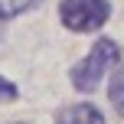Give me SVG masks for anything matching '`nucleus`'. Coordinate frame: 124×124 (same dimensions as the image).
<instances>
[{"label":"nucleus","instance_id":"obj_1","mask_svg":"<svg viewBox=\"0 0 124 124\" xmlns=\"http://www.w3.org/2000/svg\"><path fill=\"white\" fill-rule=\"evenodd\" d=\"M121 62V46L114 39L101 36L95 39V46L85 52L72 69H69V82H72L75 92H95V88L105 82V75H111V69Z\"/></svg>","mask_w":124,"mask_h":124},{"label":"nucleus","instance_id":"obj_2","mask_svg":"<svg viewBox=\"0 0 124 124\" xmlns=\"http://www.w3.org/2000/svg\"><path fill=\"white\" fill-rule=\"evenodd\" d=\"M111 20V0H59V23L69 33H95Z\"/></svg>","mask_w":124,"mask_h":124},{"label":"nucleus","instance_id":"obj_3","mask_svg":"<svg viewBox=\"0 0 124 124\" xmlns=\"http://www.w3.org/2000/svg\"><path fill=\"white\" fill-rule=\"evenodd\" d=\"M52 124H108L105 111L92 101H75V105H65L56 111V121Z\"/></svg>","mask_w":124,"mask_h":124},{"label":"nucleus","instance_id":"obj_4","mask_svg":"<svg viewBox=\"0 0 124 124\" xmlns=\"http://www.w3.org/2000/svg\"><path fill=\"white\" fill-rule=\"evenodd\" d=\"M108 101L124 114V62L111 69V82H108Z\"/></svg>","mask_w":124,"mask_h":124},{"label":"nucleus","instance_id":"obj_5","mask_svg":"<svg viewBox=\"0 0 124 124\" xmlns=\"http://www.w3.org/2000/svg\"><path fill=\"white\" fill-rule=\"evenodd\" d=\"M39 3H43V0H0V23H7V20H16V16H23V13L36 10Z\"/></svg>","mask_w":124,"mask_h":124},{"label":"nucleus","instance_id":"obj_6","mask_svg":"<svg viewBox=\"0 0 124 124\" xmlns=\"http://www.w3.org/2000/svg\"><path fill=\"white\" fill-rule=\"evenodd\" d=\"M16 98H20L16 82H10L7 75H0V105H10V101H16Z\"/></svg>","mask_w":124,"mask_h":124},{"label":"nucleus","instance_id":"obj_7","mask_svg":"<svg viewBox=\"0 0 124 124\" xmlns=\"http://www.w3.org/2000/svg\"><path fill=\"white\" fill-rule=\"evenodd\" d=\"M0 43H3V26H0Z\"/></svg>","mask_w":124,"mask_h":124}]
</instances>
